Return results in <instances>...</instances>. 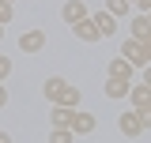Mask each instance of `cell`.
<instances>
[{
	"instance_id": "obj_6",
	"label": "cell",
	"mask_w": 151,
	"mask_h": 143,
	"mask_svg": "<svg viewBox=\"0 0 151 143\" xmlns=\"http://www.w3.org/2000/svg\"><path fill=\"white\" fill-rule=\"evenodd\" d=\"M106 72H110V79H129V83L136 79V68H132L129 60H121V56H113V60H110V68H106Z\"/></svg>"
},
{
	"instance_id": "obj_19",
	"label": "cell",
	"mask_w": 151,
	"mask_h": 143,
	"mask_svg": "<svg viewBox=\"0 0 151 143\" xmlns=\"http://www.w3.org/2000/svg\"><path fill=\"white\" fill-rule=\"evenodd\" d=\"M136 117H140V124H144V132L151 128V109H136Z\"/></svg>"
},
{
	"instance_id": "obj_9",
	"label": "cell",
	"mask_w": 151,
	"mask_h": 143,
	"mask_svg": "<svg viewBox=\"0 0 151 143\" xmlns=\"http://www.w3.org/2000/svg\"><path fill=\"white\" fill-rule=\"evenodd\" d=\"M72 117H76V109H68V106H53L49 109V124L53 128H72Z\"/></svg>"
},
{
	"instance_id": "obj_12",
	"label": "cell",
	"mask_w": 151,
	"mask_h": 143,
	"mask_svg": "<svg viewBox=\"0 0 151 143\" xmlns=\"http://www.w3.org/2000/svg\"><path fill=\"white\" fill-rule=\"evenodd\" d=\"M72 34L79 38V41H98V30H94V23H91V15L83 19V23H72Z\"/></svg>"
},
{
	"instance_id": "obj_7",
	"label": "cell",
	"mask_w": 151,
	"mask_h": 143,
	"mask_svg": "<svg viewBox=\"0 0 151 143\" xmlns=\"http://www.w3.org/2000/svg\"><path fill=\"white\" fill-rule=\"evenodd\" d=\"M129 98H132V109H151V87H144V83H132Z\"/></svg>"
},
{
	"instance_id": "obj_13",
	"label": "cell",
	"mask_w": 151,
	"mask_h": 143,
	"mask_svg": "<svg viewBox=\"0 0 151 143\" xmlns=\"http://www.w3.org/2000/svg\"><path fill=\"white\" fill-rule=\"evenodd\" d=\"M64 83H68V79H60V75H53V79H45V83H42V94H45L49 102H57V94L64 90Z\"/></svg>"
},
{
	"instance_id": "obj_20",
	"label": "cell",
	"mask_w": 151,
	"mask_h": 143,
	"mask_svg": "<svg viewBox=\"0 0 151 143\" xmlns=\"http://www.w3.org/2000/svg\"><path fill=\"white\" fill-rule=\"evenodd\" d=\"M8 106V87H4V83H0V109Z\"/></svg>"
},
{
	"instance_id": "obj_15",
	"label": "cell",
	"mask_w": 151,
	"mask_h": 143,
	"mask_svg": "<svg viewBox=\"0 0 151 143\" xmlns=\"http://www.w3.org/2000/svg\"><path fill=\"white\" fill-rule=\"evenodd\" d=\"M49 143H76V136H72V128H53L49 132Z\"/></svg>"
},
{
	"instance_id": "obj_14",
	"label": "cell",
	"mask_w": 151,
	"mask_h": 143,
	"mask_svg": "<svg viewBox=\"0 0 151 143\" xmlns=\"http://www.w3.org/2000/svg\"><path fill=\"white\" fill-rule=\"evenodd\" d=\"M129 8H132L129 0H106V11H110L113 19H121V15H129Z\"/></svg>"
},
{
	"instance_id": "obj_3",
	"label": "cell",
	"mask_w": 151,
	"mask_h": 143,
	"mask_svg": "<svg viewBox=\"0 0 151 143\" xmlns=\"http://www.w3.org/2000/svg\"><path fill=\"white\" fill-rule=\"evenodd\" d=\"M117 128H121V136H129V139H136V136L144 132L140 117H136V109H132V113H121V117H117Z\"/></svg>"
},
{
	"instance_id": "obj_10",
	"label": "cell",
	"mask_w": 151,
	"mask_h": 143,
	"mask_svg": "<svg viewBox=\"0 0 151 143\" xmlns=\"http://www.w3.org/2000/svg\"><path fill=\"white\" fill-rule=\"evenodd\" d=\"M79 98H83V94H79V87L64 83V90L57 94V102H53V106H68V109H79Z\"/></svg>"
},
{
	"instance_id": "obj_1",
	"label": "cell",
	"mask_w": 151,
	"mask_h": 143,
	"mask_svg": "<svg viewBox=\"0 0 151 143\" xmlns=\"http://www.w3.org/2000/svg\"><path fill=\"white\" fill-rule=\"evenodd\" d=\"M121 60H129L132 68L144 72V68H147V49H144L136 38H125V41H121Z\"/></svg>"
},
{
	"instance_id": "obj_17",
	"label": "cell",
	"mask_w": 151,
	"mask_h": 143,
	"mask_svg": "<svg viewBox=\"0 0 151 143\" xmlns=\"http://www.w3.org/2000/svg\"><path fill=\"white\" fill-rule=\"evenodd\" d=\"M8 75H12V60H8V56H0V83H4Z\"/></svg>"
},
{
	"instance_id": "obj_5",
	"label": "cell",
	"mask_w": 151,
	"mask_h": 143,
	"mask_svg": "<svg viewBox=\"0 0 151 143\" xmlns=\"http://www.w3.org/2000/svg\"><path fill=\"white\" fill-rule=\"evenodd\" d=\"M91 23H94V30H98V38H110L113 30H117V19H113L110 11H94Z\"/></svg>"
},
{
	"instance_id": "obj_18",
	"label": "cell",
	"mask_w": 151,
	"mask_h": 143,
	"mask_svg": "<svg viewBox=\"0 0 151 143\" xmlns=\"http://www.w3.org/2000/svg\"><path fill=\"white\" fill-rule=\"evenodd\" d=\"M129 4H136L140 15H151V0H129Z\"/></svg>"
},
{
	"instance_id": "obj_24",
	"label": "cell",
	"mask_w": 151,
	"mask_h": 143,
	"mask_svg": "<svg viewBox=\"0 0 151 143\" xmlns=\"http://www.w3.org/2000/svg\"><path fill=\"white\" fill-rule=\"evenodd\" d=\"M0 38H4V26H0Z\"/></svg>"
},
{
	"instance_id": "obj_22",
	"label": "cell",
	"mask_w": 151,
	"mask_h": 143,
	"mask_svg": "<svg viewBox=\"0 0 151 143\" xmlns=\"http://www.w3.org/2000/svg\"><path fill=\"white\" fill-rule=\"evenodd\" d=\"M0 143H12V136H8V132H0Z\"/></svg>"
},
{
	"instance_id": "obj_11",
	"label": "cell",
	"mask_w": 151,
	"mask_h": 143,
	"mask_svg": "<svg viewBox=\"0 0 151 143\" xmlns=\"http://www.w3.org/2000/svg\"><path fill=\"white\" fill-rule=\"evenodd\" d=\"M129 79H106L102 83V90H106V98H129Z\"/></svg>"
},
{
	"instance_id": "obj_23",
	"label": "cell",
	"mask_w": 151,
	"mask_h": 143,
	"mask_svg": "<svg viewBox=\"0 0 151 143\" xmlns=\"http://www.w3.org/2000/svg\"><path fill=\"white\" fill-rule=\"evenodd\" d=\"M4 4H15V0H4Z\"/></svg>"
},
{
	"instance_id": "obj_4",
	"label": "cell",
	"mask_w": 151,
	"mask_h": 143,
	"mask_svg": "<svg viewBox=\"0 0 151 143\" xmlns=\"http://www.w3.org/2000/svg\"><path fill=\"white\" fill-rule=\"evenodd\" d=\"M60 15H64L68 26H72V23H83V19H87V4H83V0H68V4L60 8Z\"/></svg>"
},
{
	"instance_id": "obj_16",
	"label": "cell",
	"mask_w": 151,
	"mask_h": 143,
	"mask_svg": "<svg viewBox=\"0 0 151 143\" xmlns=\"http://www.w3.org/2000/svg\"><path fill=\"white\" fill-rule=\"evenodd\" d=\"M12 19H15V4H4V0H0V26L12 23Z\"/></svg>"
},
{
	"instance_id": "obj_8",
	"label": "cell",
	"mask_w": 151,
	"mask_h": 143,
	"mask_svg": "<svg viewBox=\"0 0 151 143\" xmlns=\"http://www.w3.org/2000/svg\"><path fill=\"white\" fill-rule=\"evenodd\" d=\"M94 124H98V121H94L91 113H79V109H76V117H72V136H91Z\"/></svg>"
},
{
	"instance_id": "obj_21",
	"label": "cell",
	"mask_w": 151,
	"mask_h": 143,
	"mask_svg": "<svg viewBox=\"0 0 151 143\" xmlns=\"http://www.w3.org/2000/svg\"><path fill=\"white\" fill-rule=\"evenodd\" d=\"M140 83H144V87H151V64L144 68V79H140Z\"/></svg>"
},
{
	"instance_id": "obj_2",
	"label": "cell",
	"mask_w": 151,
	"mask_h": 143,
	"mask_svg": "<svg viewBox=\"0 0 151 143\" xmlns=\"http://www.w3.org/2000/svg\"><path fill=\"white\" fill-rule=\"evenodd\" d=\"M45 49V30H27L19 38V53H42Z\"/></svg>"
}]
</instances>
